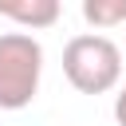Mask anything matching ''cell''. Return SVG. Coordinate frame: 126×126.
<instances>
[{
    "instance_id": "7a4b0ae2",
    "label": "cell",
    "mask_w": 126,
    "mask_h": 126,
    "mask_svg": "<svg viewBox=\"0 0 126 126\" xmlns=\"http://www.w3.org/2000/svg\"><path fill=\"white\" fill-rule=\"evenodd\" d=\"M43 47L32 32L0 35V110H24L39 94Z\"/></svg>"
},
{
    "instance_id": "5b68a950",
    "label": "cell",
    "mask_w": 126,
    "mask_h": 126,
    "mask_svg": "<svg viewBox=\"0 0 126 126\" xmlns=\"http://www.w3.org/2000/svg\"><path fill=\"white\" fill-rule=\"evenodd\" d=\"M114 122L118 126H126V87L118 91V98H114Z\"/></svg>"
},
{
    "instance_id": "3957f363",
    "label": "cell",
    "mask_w": 126,
    "mask_h": 126,
    "mask_svg": "<svg viewBox=\"0 0 126 126\" xmlns=\"http://www.w3.org/2000/svg\"><path fill=\"white\" fill-rule=\"evenodd\" d=\"M59 12H63L59 0H0V16L20 28H32V32L51 28L59 20Z\"/></svg>"
},
{
    "instance_id": "277c9868",
    "label": "cell",
    "mask_w": 126,
    "mask_h": 126,
    "mask_svg": "<svg viewBox=\"0 0 126 126\" xmlns=\"http://www.w3.org/2000/svg\"><path fill=\"white\" fill-rule=\"evenodd\" d=\"M83 20L91 28H118L126 24V0H83Z\"/></svg>"
},
{
    "instance_id": "6da1fadb",
    "label": "cell",
    "mask_w": 126,
    "mask_h": 126,
    "mask_svg": "<svg viewBox=\"0 0 126 126\" xmlns=\"http://www.w3.org/2000/svg\"><path fill=\"white\" fill-rule=\"evenodd\" d=\"M63 75L79 94H106L122 83V51L106 35H71L63 47Z\"/></svg>"
}]
</instances>
